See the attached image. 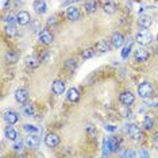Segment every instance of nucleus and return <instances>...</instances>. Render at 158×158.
<instances>
[{
	"label": "nucleus",
	"mask_w": 158,
	"mask_h": 158,
	"mask_svg": "<svg viewBox=\"0 0 158 158\" xmlns=\"http://www.w3.org/2000/svg\"><path fill=\"white\" fill-rule=\"evenodd\" d=\"M152 23H153L152 18H150V16H146V15H142L141 18H139V20H138L139 27H141V28H145V30L152 26Z\"/></svg>",
	"instance_id": "19"
},
{
	"label": "nucleus",
	"mask_w": 158,
	"mask_h": 158,
	"mask_svg": "<svg viewBox=\"0 0 158 158\" xmlns=\"http://www.w3.org/2000/svg\"><path fill=\"white\" fill-rule=\"evenodd\" d=\"M66 18L72 22H74V20H78L80 19V10L77 8V7L72 6L66 10Z\"/></svg>",
	"instance_id": "7"
},
{
	"label": "nucleus",
	"mask_w": 158,
	"mask_h": 158,
	"mask_svg": "<svg viewBox=\"0 0 158 158\" xmlns=\"http://www.w3.org/2000/svg\"><path fill=\"white\" fill-rule=\"evenodd\" d=\"M24 131H27L28 134H38L39 132L38 128L33 124H24Z\"/></svg>",
	"instance_id": "31"
},
{
	"label": "nucleus",
	"mask_w": 158,
	"mask_h": 158,
	"mask_svg": "<svg viewBox=\"0 0 158 158\" xmlns=\"http://www.w3.org/2000/svg\"><path fill=\"white\" fill-rule=\"evenodd\" d=\"M131 52V44H128L126 48H123V50H122V58H127L128 54H130Z\"/></svg>",
	"instance_id": "32"
},
{
	"label": "nucleus",
	"mask_w": 158,
	"mask_h": 158,
	"mask_svg": "<svg viewBox=\"0 0 158 158\" xmlns=\"http://www.w3.org/2000/svg\"><path fill=\"white\" fill-rule=\"evenodd\" d=\"M66 99L72 103L78 102V99H80V91H78L77 88H70L69 91L66 92Z\"/></svg>",
	"instance_id": "15"
},
{
	"label": "nucleus",
	"mask_w": 158,
	"mask_h": 158,
	"mask_svg": "<svg viewBox=\"0 0 158 158\" xmlns=\"http://www.w3.org/2000/svg\"><path fill=\"white\" fill-rule=\"evenodd\" d=\"M110 50H111V46L106 41H99L95 46V52H99V53H107Z\"/></svg>",
	"instance_id": "20"
},
{
	"label": "nucleus",
	"mask_w": 158,
	"mask_h": 158,
	"mask_svg": "<svg viewBox=\"0 0 158 158\" xmlns=\"http://www.w3.org/2000/svg\"><path fill=\"white\" fill-rule=\"evenodd\" d=\"M33 23H34V24H33V27H31V30H33V31H37V30H38V27H39V23L37 22V20H34Z\"/></svg>",
	"instance_id": "36"
},
{
	"label": "nucleus",
	"mask_w": 158,
	"mask_h": 158,
	"mask_svg": "<svg viewBox=\"0 0 158 158\" xmlns=\"http://www.w3.org/2000/svg\"><path fill=\"white\" fill-rule=\"evenodd\" d=\"M135 41H136V44L138 45H141V46H146V45H149V44H152L153 42V37H152V34L149 33L147 30H141L138 34L135 35Z\"/></svg>",
	"instance_id": "2"
},
{
	"label": "nucleus",
	"mask_w": 158,
	"mask_h": 158,
	"mask_svg": "<svg viewBox=\"0 0 158 158\" xmlns=\"http://www.w3.org/2000/svg\"><path fill=\"white\" fill-rule=\"evenodd\" d=\"M119 100L123 106H131V104L135 102V96L132 95L131 92H123V93H120Z\"/></svg>",
	"instance_id": "6"
},
{
	"label": "nucleus",
	"mask_w": 158,
	"mask_h": 158,
	"mask_svg": "<svg viewBox=\"0 0 158 158\" xmlns=\"http://www.w3.org/2000/svg\"><path fill=\"white\" fill-rule=\"evenodd\" d=\"M149 57H150L149 52L145 49H138L135 52V60L139 61V62H145V61L149 60Z\"/></svg>",
	"instance_id": "17"
},
{
	"label": "nucleus",
	"mask_w": 158,
	"mask_h": 158,
	"mask_svg": "<svg viewBox=\"0 0 158 158\" xmlns=\"http://www.w3.org/2000/svg\"><path fill=\"white\" fill-rule=\"evenodd\" d=\"M15 99H16V102L20 103V104L27 103V100H28V92L26 91V89H18V91L15 92Z\"/></svg>",
	"instance_id": "13"
},
{
	"label": "nucleus",
	"mask_w": 158,
	"mask_h": 158,
	"mask_svg": "<svg viewBox=\"0 0 158 158\" xmlns=\"http://www.w3.org/2000/svg\"><path fill=\"white\" fill-rule=\"evenodd\" d=\"M23 114L26 115L27 118L34 116L35 110H34V106H33V104H31V103H24V106H23Z\"/></svg>",
	"instance_id": "21"
},
{
	"label": "nucleus",
	"mask_w": 158,
	"mask_h": 158,
	"mask_svg": "<svg viewBox=\"0 0 158 158\" xmlns=\"http://www.w3.org/2000/svg\"><path fill=\"white\" fill-rule=\"evenodd\" d=\"M4 119L7 120L8 124H15V123H18V120H19V116H18V114L15 111H7L4 114Z\"/></svg>",
	"instance_id": "16"
},
{
	"label": "nucleus",
	"mask_w": 158,
	"mask_h": 158,
	"mask_svg": "<svg viewBox=\"0 0 158 158\" xmlns=\"http://www.w3.org/2000/svg\"><path fill=\"white\" fill-rule=\"evenodd\" d=\"M153 92H154V89H153V85L150 84V82L145 81V82H142V84H139V87H138V95L141 96L142 99L152 98Z\"/></svg>",
	"instance_id": "3"
},
{
	"label": "nucleus",
	"mask_w": 158,
	"mask_h": 158,
	"mask_svg": "<svg viewBox=\"0 0 158 158\" xmlns=\"http://www.w3.org/2000/svg\"><path fill=\"white\" fill-rule=\"evenodd\" d=\"M15 19H16V16H14V15H11V14H10V15L6 18V22L8 23V24H12L14 22H15Z\"/></svg>",
	"instance_id": "34"
},
{
	"label": "nucleus",
	"mask_w": 158,
	"mask_h": 158,
	"mask_svg": "<svg viewBox=\"0 0 158 158\" xmlns=\"http://www.w3.org/2000/svg\"><path fill=\"white\" fill-rule=\"evenodd\" d=\"M12 149L16 150V152L22 150V149H23V142H22V139H20V138H16L15 141H14V143H12Z\"/></svg>",
	"instance_id": "29"
},
{
	"label": "nucleus",
	"mask_w": 158,
	"mask_h": 158,
	"mask_svg": "<svg viewBox=\"0 0 158 158\" xmlns=\"http://www.w3.org/2000/svg\"><path fill=\"white\" fill-rule=\"evenodd\" d=\"M39 143H41V139L38 138L37 134H28L27 138H26V145L28 147H31V149H37L39 146Z\"/></svg>",
	"instance_id": "9"
},
{
	"label": "nucleus",
	"mask_w": 158,
	"mask_h": 158,
	"mask_svg": "<svg viewBox=\"0 0 158 158\" xmlns=\"http://www.w3.org/2000/svg\"><path fill=\"white\" fill-rule=\"evenodd\" d=\"M6 60L8 61L10 64H15L18 61V54L16 52H14V50H8V52L6 53Z\"/></svg>",
	"instance_id": "26"
},
{
	"label": "nucleus",
	"mask_w": 158,
	"mask_h": 158,
	"mask_svg": "<svg viewBox=\"0 0 158 158\" xmlns=\"http://www.w3.org/2000/svg\"><path fill=\"white\" fill-rule=\"evenodd\" d=\"M154 145H156L157 147H158V132H156V134H154Z\"/></svg>",
	"instance_id": "37"
},
{
	"label": "nucleus",
	"mask_w": 158,
	"mask_h": 158,
	"mask_svg": "<svg viewBox=\"0 0 158 158\" xmlns=\"http://www.w3.org/2000/svg\"><path fill=\"white\" fill-rule=\"evenodd\" d=\"M81 56H82V58H85V60L92 58V57L95 56V50H93V49H85L84 52L81 53Z\"/></svg>",
	"instance_id": "30"
},
{
	"label": "nucleus",
	"mask_w": 158,
	"mask_h": 158,
	"mask_svg": "<svg viewBox=\"0 0 158 158\" xmlns=\"http://www.w3.org/2000/svg\"><path fill=\"white\" fill-rule=\"evenodd\" d=\"M4 135H6V138H7V139H10V141H15V139L18 138L16 131L14 130L12 127H7V128H6V131H4Z\"/></svg>",
	"instance_id": "25"
},
{
	"label": "nucleus",
	"mask_w": 158,
	"mask_h": 158,
	"mask_svg": "<svg viewBox=\"0 0 158 158\" xmlns=\"http://www.w3.org/2000/svg\"><path fill=\"white\" fill-rule=\"evenodd\" d=\"M6 33H7L8 37H15V35H18V30L14 24H8L7 28H6Z\"/></svg>",
	"instance_id": "28"
},
{
	"label": "nucleus",
	"mask_w": 158,
	"mask_h": 158,
	"mask_svg": "<svg viewBox=\"0 0 158 158\" xmlns=\"http://www.w3.org/2000/svg\"><path fill=\"white\" fill-rule=\"evenodd\" d=\"M45 143H46V146H49V147L58 146L60 136L57 134H48V135H46V138H45Z\"/></svg>",
	"instance_id": "12"
},
{
	"label": "nucleus",
	"mask_w": 158,
	"mask_h": 158,
	"mask_svg": "<svg viewBox=\"0 0 158 158\" xmlns=\"http://www.w3.org/2000/svg\"><path fill=\"white\" fill-rule=\"evenodd\" d=\"M98 10V3L95 2V0H88L87 3H85V11L88 14H93Z\"/></svg>",
	"instance_id": "23"
},
{
	"label": "nucleus",
	"mask_w": 158,
	"mask_h": 158,
	"mask_svg": "<svg viewBox=\"0 0 158 158\" xmlns=\"http://www.w3.org/2000/svg\"><path fill=\"white\" fill-rule=\"evenodd\" d=\"M119 150V142L115 136H110V138L104 139L103 142V156H110L111 153H115Z\"/></svg>",
	"instance_id": "1"
},
{
	"label": "nucleus",
	"mask_w": 158,
	"mask_h": 158,
	"mask_svg": "<svg viewBox=\"0 0 158 158\" xmlns=\"http://www.w3.org/2000/svg\"><path fill=\"white\" fill-rule=\"evenodd\" d=\"M87 132H88V135L91 136V138H95L96 136V130H95V127L93 126H87Z\"/></svg>",
	"instance_id": "33"
},
{
	"label": "nucleus",
	"mask_w": 158,
	"mask_h": 158,
	"mask_svg": "<svg viewBox=\"0 0 158 158\" xmlns=\"http://www.w3.org/2000/svg\"><path fill=\"white\" fill-rule=\"evenodd\" d=\"M103 8H104V11H106L107 14H110V15H112V14L116 12V4H115L114 2H107V3H104V6H103Z\"/></svg>",
	"instance_id": "22"
},
{
	"label": "nucleus",
	"mask_w": 158,
	"mask_h": 158,
	"mask_svg": "<svg viewBox=\"0 0 158 158\" xmlns=\"http://www.w3.org/2000/svg\"><path fill=\"white\" fill-rule=\"evenodd\" d=\"M157 41H158V35H157Z\"/></svg>",
	"instance_id": "39"
},
{
	"label": "nucleus",
	"mask_w": 158,
	"mask_h": 158,
	"mask_svg": "<svg viewBox=\"0 0 158 158\" xmlns=\"http://www.w3.org/2000/svg\"><path fill=\"white\" fill-rule=\"evenodd\" d=\"M39 41L44 45H50L53 42V35L48 28H42L41 33H39Z\"/></svg>",
	"instance_id": "5"
},
{
	"label": "nucleus",
	"mask_w": 158,
	"mask_h": 158,
	"mask_svg": "<svg viewBox=\"0 0 158 158\" xmlns=\"http://www.w3.org/2000/svg\"><path fill=\"white\" fill-rule=\"evenodd\" d=\"M127 132H128V135L131 136L132 141L139 142L143 139V132L141 131V128L136 124H127Z\"/></svg>",
	"instance_id": "4"
},
{
	"label": "nucleus",
	"mask_w": 158,
	"mask_h": 158,
	"mask_svg": "<svg viewBox=\"0 0 158 158\" xmlns=\"http://www.w3.org/2000/svg\"><path fill=\"white\" fill-rule=\"evenodd\" d=\"M57 23V19L54 16H50L49 20H48V26H54V24Z\"/></svg>",
	"instance_id": "35"
},
{
	"label": "nucleus",
	"mask_w": 158,
	"mask_h": 158,
	"mask_svg": "<svg viewBox=\"0 0 158 158\" xmlns=\"http://www.w3.org/2000/svg\"><path fill=\"white\" fill-rule=\"evenodd\" d=\"M106 130H108V131H116V127H114V126H106Z\"/></svg>",
	"instance_id": "38"
},
{
	"label": "nucleus",
	"mask_w": 158,
	"mask_h": 158,
	"mask_svg": "<svg viewBox=\"0 0 158 158\" xmlns=\"http://www.w3.org/2000/svg\"><path fill=\"white\" fill-rule=\"evenodd\" d=\"M65 68H66L68 70H70V72H74V69L77 68V61L74 60V58L66 60V61H65Z\"/></svg>",
	"instance_id": "27"
},
{
	"label": "nucleus",
	"mask_w": 158,
	"mask_h": 158,
	"mask_svg": "<svg viewBox=\"0 0 158 158\" xmlns=\"http://www.w3.org/2000/svg\"><path fill=\"white\" fill-rule=\"evenodd\" d=\"M143 128L147 131H150L152 128L154 127V118L153 116H146L145 119H143Z\"/></svg>",
	"instance_id": "24"
},
{
	"label": "nucleus",
	"mask_w": 158,
	"mask_h": 158,
	"mask_svg": "<svg viewBox=\"0 0 158 158\" xmlns=\"http://www.w3.org/2000/svg\"><path fill=\"white\" fill-rule=\"evenodd\" d=\"M34 10L35 12L39 14V15H44L48 10V6H46V2L45 0H35L34 2Z\"/></svg>",
	"instance_id": "14"
},
{
	"label": "nucleus",
	"mask_w": 158,
	"mask_h": 158,
	"mask_svg": "<svg viewBox=\"0 0 158 158\" xmlns=\"http://www.w3.org/2000/svg\"><path fill=\"white\" fill-rule=\"evenodd\" d=\"M111 45L114 48H122L124 45V37L120 33H114L111 37Z\"/></svg>",
	"instance_id": "10"
},
{
	"label": "nucleus",
	"mask_w": 158,
	"mask_h": 158,
	"mask_svg": "<svg viewBox=\"0 0 158 158\" xmlns=\"http://www.w3.org/2000/svg\"><path fill=\"white\" fill-rule=\"evenodd\" d=\"M24 62H26V65L28 68H31V69H37V68L39 66V64H41L39 60L34 56H27L26 58H24Z\"/></svg>",
	"instance_id": "18"
},
{
	"label": "nucleus",
	"mask_w": 158,
	"mask_h": 158,
	"mask_svg": "<svg viewBox=\"0 0 158 158\" xmlns=\"http://www.w3.org/2000/svg\"><path fill=\"white\" fill-rule=\"evenodd\" d=\"M31 18H30V14L27 11H20L19 14L16 15V22L20 24V26H26V24L30 23Z\"/></svg>",
	"instance_id": "11"
},
{
	"label": "nucleus",
	"mask_w": 158,
	"mask_h": 158,
	"mask_svg": "<svg viewBox=\"0 0 158 158\" xmlns=\"http://www.w3.org/2000/svg\"><path fill=\"white\" fill-rule=\"evenodd\" d=\"M52 91L54 95H62L65 92V82L61 80H56L52 84Z\"/></svg>",
	"instance_id": "8"
}]
</instances>
